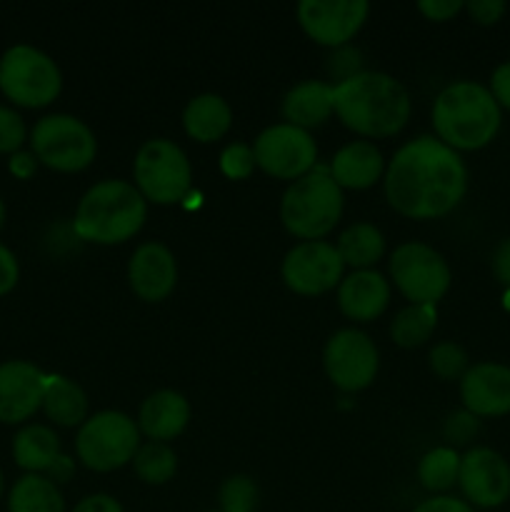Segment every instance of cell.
Segmentation results:
<instances>
[{
  "label": "cell",
  "instance_id": "5b68a950",
  "mask_svg": "<svg viewBox=\"0 0 510 512\" xmlns=\"http://www.w3.org/2000/svg\"><path fill=\"white\" fill-rule=\"evenodd\" d=\"M343 210V188L330 178L328 165H315L308 175L290 183L280 198V220L298 240H323L340 223Z\"/></svg>",
  "mask_w": 510,
  "mask_h": 512
},
{
  "label": "cell",
  "instance_id": "8d00e7d4",
  "mask_svg": "<svg viewBox=\"0 0 510 512\" xmlns=\"http://www.w3.org/2000/svg\"><path fill=\"white\" fill-rule=\"evenodd\" d=\"M505 8H508V5H505L503 0H470V3H465L463 10H468V15L475 23L493 25L498 23L500 15L505 13Z\"/></svg>",
  "mask_w": 510,
  "mask_h": 512
},
{
  "label": "cell",
  "instance_id": "9c48e42d",
  "mask_svg": "<svg viewBox=\"0 0 510 512\" xmlns=\"http://www.w3.org/2000/svg\"><path fill=\"white\" fill-rule=\"evenodd\" d=\"M133 180L148 203L175 205L190 193L193 168L185 150L173 140L150 138L135 153Z\"/></svg>",
  "mask_w": 510,
  "mask_h": 512
},
{
  "label": "cell",
  "instance_id": "603a6c76",
  "mask_svg": "<svg viewBox=\"0 0 510 512\" xmlns=\"http://www.w3.org/2000/svg\"><path fill=\"white\" fill-rule=\"evenodd\" d=\"M233 125V108L218 93H200L183 108V130L195 143H215Z\"/></svg>",
  "mask_w": 510,
  "mask_h": 512
},
{
  "label": "cell",
  "instance_id": "7dc6e473",
  "mask_svg": "<svg viewBox=\"0 0 510 512\" xmlns=\"http://www.w3.org/2000/svg\"><path fill=\"white\" fill-rule=\"evenodd\" d=\"M208 512H220V510H208Z\"/></svg>",
  "mask_w": 510,
  "mask_h": 512
},
{
  "label": "cell",
  "instance_id": "83f0119b",
  "mask_svg": "<svg viewBox=\"0 0 510 512\" xmlns=\"http://www.w3.org/2000/svg\"><path fill=\"white\" fill-rule=\"evenodd\" d=\"M438 328V308L435 305H405L390 323V338L400 348H420L433 338Z\"/></svg>",
  "mask_w": 510,
  "mask_h": 512
},
{
  "label": "cell",
  "instance_id": "484cf974",
  "mask_svg": "<svg viewBox=\"0 0 510 512\" xmlns=\"http://www.w3.org/2000/svg\"><path fill=\"white\" fill-rule=\"evenodd\" d=\"M335 248H338L345 268L373 270L385 255V235L368 220H358L338 235Z\"/></svg>",
  "mask_w": 510,
  "mask_h": 512
},
{
  "label": "cell",
  "instance_id": "bcb514c9",
  "mask_svg": "<svg viewBox=\"0 0 510 512\" xmlns=\"http://www.w3.org/2000/svg\"><path fill=\"white\" fill-rule=\"evenodd\" d=\"M3 490H5V478H3V470H0V498H3Z\"/></svg>",
  "mask_w": 510,
  "mask_h": 512
},
{
  "label": "cell",
  "instance_id": "ac0fdd59",
  "mask_svg": "<svg viewBox=\"0 0 510 512\" xmlns=\"http://www.w3.org/2000/svg\"><path fill=\"white\" fill-rule=\"evenodd\" d=\"M463 410L475 418H500L510 413V368L500 363H475L460 378Z\"/></svg>",
  "mask_w": 510,
  "mask_h": 512
},
{
  "label": "cell",
  "instance_id": "4dcf8cb0",
  "mask_svg": "<svg viewBox=\"0 0 510 512\" xmlns=\"http://www.w3.org/2000/svg\"><path fill=\"white\" fill-rule=\"evenodd\" d=\"M218 505L220 512H255L258 510V485L250 475H230L220 485Z\"/></svg>",
  "mask_w": 510,
  "mask_h": 512
},
{
  "label": "cell",
  "instance_id": "8992f818",
  "mask_svg": "<svg viewBox=\"0 0 510 512\" xmlns=\"http://www.w3.org/2000/svg\"><path fill=\"white\" fill-rule=\"evenodd\" d=\"M63 90L58 63L40 48L18 43L0 58V93L20 108H45Z\"/></svg>",
  "mask_w": 510,
  "mask_h": 512
},
{
  "label": "cell",
  "instance_id": "74e56055",
  "mask_svg": "<svg viewBox=\"0 0 510 512\" xmlns=\"http://www.w3.org/2000/svg\"><path fill=\"white\" fill-rule=\"evenodd\" d=\"M465 8V3L460 0H420L418 10L428 20H435V23H443V20H450L453 15H458L460 10Z\"/></svg>",
  "mask_w": 510,
  "mask_h": 512
},
{
  "label": "cell",
  "instance_id": "f1b7e54d",
  "mask_svg": "<svg viewBox=\"0 0 510 512\" xmlns=\"http://www.w3.org/2000/svg\"><path fill=\"white\" fill-rule=\"evenodd\" d=\"M460 475V455L458 450L443 445V448H433L420 458L418 463V480L428 493L445 495L450 488L458 485Z\"/></svg>",
  "mask_w": 510,
  "mask_h": 512
},
{
  "label": "cell",
  "instance_id": "44dd1931",
  "mask_svg": "<svg viewBox=\"0 0 510 512\" xmlns=\"http://www.w3.org/2000/svg\"><path fill=\"white\" fill-rule=\"evenodd\" d=\"M385 158L373 140H350L330 158V178L343 190H368L385 175Z\"/></svg>",
  "mask_w": 510,
  "mask_h": 512
},
{
  "label": "cell",
  "instance_id": "d590c367",
  "mask_svg": "<svg viewBox=\"0 0 510 512\" xmlns=\"http://www.w3.org/2000/svg\"><path fill=\"white\" fill-rule=\"evenodd\" d=\"M328 73L333 75L338 83L353 78V75L363 73V60H360V50L343 45V48H335L333 55L328 60Z\"/></svg>",
  "mask_w": 510,
  "mask_h": 512
},
{
  "label": "cell",
  "instance_id": "ee69618b",
  "mask_svg": "<svg viewBox=\"0 0 510 512\" xmlns=\"http://www.w3.org/2000/svg\"><path fill=\"white\" fill-rule=\"evenodd\" d=\"M493 275L498 283H503L505 288H510V238H505L503 243L495 248L493 253Z\"/></svg>",
  "mask_w": 510,
  "mask_h": 512
},
{
  "label": "cell",
  "instance_id": "e0dca14e",
  "mask_svg": "<svg viewBox=\"0 0 510 512\" xmlns=\"http://www.w3.org/2000/svg\"><path fill=\"white\" fill-rule=\"evenodd\" d=\"M130 290L145 303H160L170 298L178 285V263L168 245L158 240L140 243L128 260Z\"/></svg>",
  "mask_w": 510,
  "mask_h": 512
},
{
  "label": "cell",
  "instance_id": "f6af8a7d",
  "mask_svg": "<svg viewBox=\"0 0 510 512\" xmlns=\"http://www.w3.org/2000/svg\"><path fill=\"white\" fill-rule=\"evenodd\" d=\"M3 225H5V203L3 198H0V230H3Z\"/></svg>",
  "mask_w": 510,
  "mask_h": 512
},
{
  "label": "cell",
  "instance_id": "ba28073f",
  "mask_svg": "<svg viewBox=\"0 0 510 512\" xmlns=\"http://www.w3.org/2000/svg\"><path fill=\"white\" fill-rule=\"evenodd\" d=\"M30 153L45 168L80 173L98 155V140L85 120L70 113L43 115L30 130Z\"/></svg>",
  "mask_w": 510,
  "mask_h": 512
},
{
  "label": "cell",
  "instance_id": "9a60e30c",
  "mask_svg": "<svg viewBox=\"0 0 510 512\" xmlns=\"http://www.w3.org/2000/svg\"><path fill=\"white\" fill-rule=\"evenodd\" d=\"M458 488L473 508H498L510 498V465L493 448H470L460 455Z\"/></svg>",
  "mask_w": 510,
  "mask_h": 512
},
{
  "label": "cell",
  "instance_id": "4316f807",
  "mask_svg": "<svg viewBox=\"0 0 510 512\" xmlns=\"http://www.w3.org/2000/svg\"><path fill=\"white\" fill-rule=\"evenodd\" d=\"M8 512H65V498L50 478L25 473L10 488Z\"/></svg>",
  "mask_w": 510,
  "mask_h": 512
},
{
  "label": "cell",
  "instance_id": "6da1fadb",
  "mask_svg": "<svg viewBox=\"0 0 510 512\" xmlns=\"http://www.w3.org/2000/svg\"><path fill=\"white\" fill-rule=\"evenodd\" d=\"M383 190L390 208L410 220H435L453 213L468 190V168L460 153L435 135H418L385 165Z\"/></svg>",
  "mask_w": 510,
  "mask_h": 512
},
{
  "label": "cell",
  "instance_id": "ffe728a7",
  "mask_svg": "<svg viewBox=\"0 0 510 512\" xmlns=\"http://www.w3.org/2000/svg\"><path fill=\"white\" fill-rule=\"evenodd\" d=\"M138 430L150 443H170L190 423V403L178 390H155L140 403Z\"/></svg>",
  "mask_w": 510,
  "mask_h": 512
},
{
  "label": "cell",
  "instance_id": "4fadbf2b",
  "mask_svg": "<svg viewBox=\"0 0 510 512\" xmlns=\"http://www.w3.org/2000/svg\"><path fill=\"white\" fill-rule=\"evenodd\" d=\"M280 275H283V283L295 295L315 298V295L338 290L340 280L345 278V263L335 243H328V240H300L298 245H293L285 253Z\"/></svg>",
  "mask_w": 510,
  "mask_h": 512
},
{
  "label": "cell",
  "instance_id": "e575fe53",
  "mask_svg": "<svg viewBox=\"0 0 510 512\" xmlns=\"http://www.w3.org/2000/svg\"><path fill=\"white\" fill-rule=\"evenodd\" d=\"M480 433V418H475L468 410L450 413L443 425V435L450 445H468Z\"/></svg>",
  "mask_w": 510,
  "mask_h": 512
},
{
  "label": "cell",
  "instance_id": "7402d4cb",
  "mask_svg": "<svg viewBox=\"0 0 510 512\" xmlns=\"http://www.w3.org/2000/svg\"><path fill=\"white\" fill-rule=\"evenodd\" d=\"M280 113L285 118L283 123L310 133V128H318L335 113L333 85L325 80H303V83L293 85L280 103Z\"/></svg>",
  "mask_w": 510,
  "mask_h": 512
},
{
  "label": "cell",
  "instance_id": "2e32d148",
  "mask_svg": "<svg viewBox=\"0 0 510 512\" xmlns=\"http://www.w3.org/2000/svg\"><path fill=\"white\" fill-rule=\"evenodd\" d=\"M48 375L28 360L0 363V423L20 425L43 405Z\"/></svg>",
  "mask_w": 510,
  "mask_h": 512
},
{
  "label": "cell",
  "instance_id": "cb8c5ba5",
  "mask_svg": "<svg viewBox=\"0 0 510 512\" xmlns=\"http://www.w3.org/2000/svg\"><path fill=\"white\" fill-rule=\"evenodd\" d=\"M63 450H60V438L50 425L30 423L20 428L13 438V458L18 468L25 473L48 475L53 465L58 463Z\"/></svg>",
  "mask_w": 510,
  "mask_h": 512
},
{
  "label": "cell",
  "instance_id": "52a82bcc",
  "mask_svg": "<svg viewBox=\"0 0 510 512\" xmlns=\"http://www.w3.org/2000/svg\"><path fill=\"white\" fill-rule=\"evenodd\" d=\"M138 448V423L120 410H100L88 415L75 435V455L95 473H113L133 463Z\"/></svg>",
  "mask_w": 510,
  "mask_h": 512
},
{
  "label": "cell",
  "instance_id": "f546056e",
  "mask_svg": "<svg viewBox=\"0 0 510 512\" xmlns=\"http://www.w3.org/2000/svg\"><path fill=\"white\" fill-rule=\"evenodd\" d=\"M133 470L145 485H165L178 473V455L168 443H140Z\"/></svg>",
  "mask_w": 510,
  "mask_h": 512
},
{
  "label": "cell",
  "instance_id": "d4e9b609",
  "mask_svg": "<svg viewBox=\"0 0 510 512\" xmlns=\"http://www.w3.org/2000/svg\"><path fill=\"white\" fill-rule=\"evenodd\" d=\"M88 395L75 380L65 375H48L45 378V393L40 410L45 418L60 428H80L88 420Z\"/></svg>",
  "mask_w": 510,
  "mask_h": 512
},
{
  "label": "cell",
  "instance_id": "5bb4252c",
  "mask_svg": "<svg viewBox=\"0 0 510 512\" xmlns=\"http://www.w3.org/2000/svg\"><path fill=\"white\" fill-rule=\"evenodd\" d=\"M365 0H300L295 15L310 40L325 48H343L368 20Z\"/></svg>",
  "mask_w": 510,
  "mask_h": 512
},
{
  "label": "cell",
  "instance_id": "7a4b0ae2",
  "mask_svg": "<svg viewBox=\"0 0 510 512\" xmlns=\"http://www.w3.org/2000/svg\"><path fill=\"white\" fill-rule=\"evenodd\" d=\"M333 110L340 123L363 140L393 138L408 125L410 93L398 78L363 70L333 85Z\"/></svg>",
  "mask_w": 510,
  "mask_h": 512
},
{
  "label": "cell",
  "instance_id": "d6986e66",
  "mask_svg": "<svg viewBox=\"0 0 510 512\" xmlns=\"http://www.w3.org/2000/svg\"><path fill=\"white\" fill-rule=\"evenodd\" d=\"M340 313L355 323H373L390 305V280L380 270H350L338 285Z\"/></svg>",
  "mask_w": 510,
  "mask_h": 512
},
{
  "label": "cell",
  "instance_id": "8fae6325",
  "mask_svg": "<svg viewBox=\"0 0 510 512\" xmlns=\"http://www.w3.org/2000/svg\"><path fill=\"white\" fill-rule=\"evenodd\" d=\"M255 165L275 180H290L308 175L318 165V145L303 128L290 123H275L260 130L253 143Z\"/></svg>",
  "mask_w": 510,
  "mask_h": 512
},
{
  "label": "cell",
  "instance_id": "1f68e13d",
  "mask_svg": "<svg viewBox=\"0 0 510 512\" xmlns=\"http://www.w3.org/2000/svg\"><path fill=\"white\" fill-rule=\"evenodd\" d=\"M428 365L440 380H460L465 375V370L470 368L465 348L453 343V340L435 343L428 353Z\"/></svg>",
  "mask_w": 510,
  "mask_h": 512
},
{
  "label": "cell",
  "instance_id": "ab89813d",
  "mask_svg": "<svg viewBox=\"0 0 510 512\" xmlns=\"http://www.w3.org/2000/svg\"><path fill=\"white\" fill-rule=\"evenodd\" d=\"M18 278H20L18 258L13 255V250L5 248V245L0 243V295L10 293V290L18 285Z\"/></svg>",
  "mask_w": 510,
  "mask_h": 512
},
{
  "label": "cell",
  "instance_id": "f35d334b",
  "mask_svg": "<svg viewBox=\"0 0 510 512\" xmlns=\"http://www.w3.org/2000/svg\"><path fill=\"white\" fill-rule=\"evenodd\" d=\"M488 90L500 108L510 110V60H505L503 65H498V68L493 70Z\"/></svg>",
  "mask_w": 510,
  "mask_h": 512
},
{
  "label": "cell",
  "instance_id": "277c9868",
  "mask_svg": "<svg viewBox=\"0 0 510 512\" xmlns=\"http://www.w3.org/2000/svg\"><path fill=\"white\" fill-rule=\"evenodd\" d=\"M435 138L460 150H480L498 135L500 105L485 85L475 80H458L445 85L433 103Z\"/></svg>",
  "mask_w": 510,
  "mask_h": 512
},
{
  "label": "cell",
  "instance_id": "60d3db41",
  "mask_svg": "<svg viewBox=\"0 0 510 512\" xmlns=\"http://www.w3.org/2000/svg\"><path fill=\"white\" fill-rule=\"evenodd\" d=\"M413 512H475V508L465 500L453 498V495H433V498L415 505Z\"/></svg>",
  "mask_w": 510,
  "mask_h": 512
},
{
  "label": "cell",
  "instance_id": "3957f363",
  "mask_svg": "<svg viewBox=\"0 0 510 512\" xmlns=\"http://www.w3.org/2000/svg\"><path fill=\"white\" fill-rule=\"evenodd\" d=\"M148 200L128 180H100L90 185L75 208L73 230L83 243L120 245L143 230Z\"/></svg>",
  "mask_w": 510,
  "mask_h": 512
},
{
  "label": "cell",
  "instance_id": "7bdbcfd3",
  "mask_svg": "<svg viewBox=\"0 0 510 512\" xmlns=\"http://www.w3.org/2000/svg\"><path fill=\"white\" fill-rule=\"evenodd\" d=\"M8 170L15 175V178L28 180V178H33L35 170H38V158H35L30 150H18V153L10 155Z\"/></svg>",
  "mask_w": 510,
  "mask_h": 512
},
{
  "label": "cell",
  "instance_id": "b9f144b4",
  "mask_svg": "<svg viewBox=\"0 0 510 512\" xmlns=\"http://www.w3.org/2000/svg\"><path fill=\"white\" fill-rule=\"evenodd\" d=\"M70 512H125V510H123V505L113 498V495L95 493V495H88V498L80 500V503L75 505Z\"/></svg>",
  "mask_w": 510,
  "mask_h": 512
},
{
  "label": "cell",
  "instance_id": "d6a6232c",
  "mask_svg": "<svg viewBox=\"0 0 510 512\" xmlns=\"http://www.w3.org/2000/svg\"><path fill=\"white\" fill-rule=\"evenodd\" d=\"M255 165V153L253 145L248 143H230L225 145L223 153H220V173L230 180H245L253 175Z\"/></svg>",
  "mask_w": 510,
  "mask_h": 512
},
{
  "label": "cell",
  "instance_id": "30bf717a",
  "mask_svg": "<svg viewBox=\"0 0 510 512\" xmlns=\"http://www.w3.org/2000/svg\"><path fill=\"white\" fill-rule=\"evenodd\" d=\"M390 283L410 305H438L450 290V265L433 245L410 243L398 245L388 260Z\"/></svg>",
  "mask_w": 510,
  "mask_h": 512
},
{
  "label": "cell",
  "instance_id": "7c38bea8",
  "mask_svg": "<svg viewBox=\"0 0 510 512\" xmlns=\"http://www.w3.org/2000/svg\"><path fill=\"white\" fill-rule=\"evenodd\" d=\"M323 368L343 393H360L375 383L380 355L368 333L358 328L335 330L323 348Z\"/></svg>",
  "mask_w": 510,
  "mask_h": 512
},
{
  "label": "cell",
  "instance_id": "836d02e7",
  "mask_svg": "<svg viewBox=\"0 0 510 512\" xmlns=\"http://www.w3.org/2000/svg\"><path fill=\"white\" fill-rule=\"evenodd\" d=\"M25 140H28V128L23 115L8 105H0V153H18Z\"/></svg>",
  "mask_w": 510,
  "mask_h": 512
}]
</instances>
